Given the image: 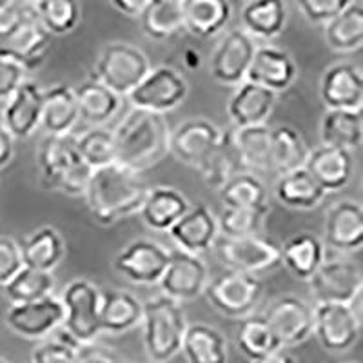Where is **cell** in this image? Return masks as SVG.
<instances>
[{
  "label": "cell",
  "instance_id": "obj_20",
  "mask_svg": "<svg viewBox=\"0 0 363 363\" xmlns=\"http://www.w3.org/2000/svg\"><path fill=\"white\" fill-rule=\"evenodd\" d=\"M320 96L327 109L359 111L363 108L362 69L347 62L327 67L320 82Z\"/></svg>",
  "mask_w": 363,
  "mask_h": 363
},
{
  "label": "cell",
  "instance_id": "obj_55",
  "mask_svg": "<svg viewBox=\"0 0 363 363\" xmlns=\"http://www.w3.org/2000/svg\"><path fill=\"white\" fill-rule=\"evenodd\" d=\"M11 2H13V0H0V9H4L6 6H9Z\"/></svg>",
  "mask_w": 363,
  "mask_h": 363
},
{
  "label": "cell",
  "instance_id": "obj_21",
  "mask_svg": "<svg viewBox=\"0 0 363 363\" xmlns=\"http://www.w3.org/2000/svg\"><path fill=\"white\" fill-rule=\"evenodd\" d=\"M325 245L338 252L358 251L363 245V209L358 202L343 200L327 211L323 223Z\"/></svg>",
  "mask_w": 363,
  "mask_h": 363
},
{
  "label": "cell",
  "instance_id": "obj_30",
  "mask_svg": "<svg viewBox=\"0 0 363 363\" xmlns=\"http://www.w3.org/2000/svg\"><path fill=\"white\" fill-rule=\"evenodd\" d=\"M84 162L77 149V142L71 133L66 135H48L38 147V165L45 187L53 186L55 182L73 167Z\"/></svg>",
  "mask_w": 363,
  "mask_h": 363
},
{
  "label": "cell",
  "instance_id": "obj_50",
  "mask_svg": "<svg viewBox=\"0 0 363 363\" xmlns=\"http://www.w3.org/2000/svg\"><path fill=\"white\" fill-rule=\"evenodd\" d=\"M31 352V359L37 363H73L74 362V345L62 342V340H50V336L44 340H38Z\"/></svg>",
  "mask_w": 363,
  "mask_h": 363
},
{
  "label": "cell",
  "instance_id": "obj_48",
  "mask_svg": "<svg viewBox=\"0 0 363 363\" xmlns=\"http://www.w3.org/2000/svg\"><path fill=\"white\" fill-rule=\"evenodd\" d=\"M351 2L352 0H296L301 15L313 24H325Z\"/></svg>",
  "mask_w": 363,
  "mask_h": 363
},
{
  "label": "cell",
  "instance_id": "obj_47",
  "mask_svg": "<svg viewBox=\"0 0 363 363\" xmlns=\"http://www.w3.org/2000/svg\"><path fill=\"white\" fill-rule=\"evenodd\" d=\"M238 171H242V167H240L238 157H236L235 147H233L229 131H225L222 135V140H220L218 147L213 151V155H211L209 160L200 169V173H202L207 186L218 191Z\"/></svg>",
  "mask_w": 363,
  "mask_h": 363
},
{
  "label": "cell",
  "instance_id": "obj_19",
  "mask_svg": "<svg viewBox=\"0 0 363 363\" xmlns=\"http://www.w3.org/2000/svg\"><path fill=\"white\" fill-rule=\"evenodd\" d=\"M167 233L178 249L202 255L215 245L218 238V223L213 211L206 203H199L194 207L189 206Z\"/></svg>",
  "mask_w": 363,
  "mask_h": 363
},
{
  "label": "cell",
  "instance_id": "obj_49",
  "mask_svg": "<svg viewBox=\"0 0 363 363\" xmlns=\"http://www.w3.org/2000/svg\"><path fill=\"white\" fill-rule=\"evenodd\" d=\"M28 74L29 69L21 60L0 53V102H4L13 91L28 80Z\"/></svg>",
  "mask_w": 363,
  "mask_h": 363
},
{
  "label": "cell",
  "instance_id": "obj_52",
  "mask_svg": "<svg viewBox=\"0 0 363 363\" xmlns=\"http://www.w3.org/2000/svg\"><path fill=\"white\" fill-rule=\"evenodd\" d=\"M74 362L80 363H113L116 362V354L109 351L108 347L96 345L95 340L74 345Z\"/></svg>",
  "mask_w": 363,
  "mask_h": 363
},
{
  "label": "cell",
  "instance_id": "obj_44",
  "mask_svg": "<svg viewBox=\"0 0 363 363\" xmlns=\"http://www.w3.org/2000/svg\"><path fill=\"white\" fill-rule=\"evenodd\" d=\"M220 199L227 207H264L267 203V189L264 182L249 171H238L218 189Z\"/></svg>",
  "mask_w": 363,
  "mask_h": 363
},
{
  "label": "cell",
  "instance_id": "obj_18",
  "mask_svg": "<svg viewBox=\"0 0 363 363\" xmlns=\"http://www.w3.org/2000/svg\"><path fill=\"white\" fill-rule=\"evenodd\" d=\"M42 100H44V89L29 79L24 80L4 100L0 122L13 138L24 140L40 128Z\"/></svg>",
  "mask_w": 363,
  "mask_h": 363
},
{
  "label": "cell",
  "instance_id": "obj_40",
  "mask_svg": "<svg viewBox=\"0 0 363 363\" xmlns=\"http://www.w3.org/2000/svg\"><path fill=\"white\" fill-rule=\"evenodd\" d=\"M138 18L144 33L153 40H167L184 31L180 0H149Z\"/></svg>",
  "mask_w": 363,
  "mask_h": 363
},
{
  "label": "cell",
  "instance_id": "obj_12",
  "mask_svg": "<svg viewBox=\"0 0 363 363\" xmlns=\"http://www.w3.org/2000/svg\"><path fill=\"white\" fill-rule=\"evenodd\" d=\"M223 131L206 118L187 120L169 136V153L194 169H202L218 147Z\"/></svg>",
  "mask_w": 363,
  "mask_h": 363
},
{
  "label": "cell",
  "instance_id": "obj_2",
  "mask_svg": "<svg viewBox=\"0 0 363 363\" xmlns=\"http://www.w3.org/2000/svg\"><path fill=\"white\" fill-rule=\"evenodd\" d=\"M118 164L133 171H145L169 153V124L162 113L131 108L115 131Z\"/></svg>",
  "mask_w": 363,
  "mask_h": 363
},
{
  "label": "cell",
  "instance_id": "obj_36",
  "mask_svg": "<svg viewBox=\"0 0 363 363\" xmlns=\"http://www.w3.org/2000/svg\"><path fill=\"white\" fill-rule=\"evenodd\" d=\"M327 45L338 53H351L363 44V6L356 0L347 6L335 18L323 24Z\"/></svg>",
  "mask_w": 363,
  "mask_h": 363
},
{
  "label": "cell",
  "instance_id": "obj_38",
  "mask_svg": "<svg viewBox=\"0 0 363 363\" xmlns=\"http://www.w3.org/2000/svg\"><path fill=\"white\" fill-rule=\"evenodd\" d=\"M322 144L336 147L352 149L359 147L363 138L362 109H327L320 124Z\"/></svg>",
  "mask_w": 363,
  "mask_h": 363
},
{
  "label": "cell",
  "instance_id": "obj_26",
  "mask_svg": "<svg viewBox=\"0 0 363 363\" xmlns=\"http://www.w3.org/2000/svg\"><path fill=\"white\" fill-rule=\"evenodd\" d=\"M80 111L74 87L67 84H55L44 91L42 100L40 128L45 135H66L79 124Z\"/></svg>",
  "mask_w": 363,
  "mask_h": 363
},
{
  "label": "cell",
  "instance_id": "obj_31",
  "mask_svg": "<svg viewBox=\"0 0 363 363\" xmlns=\"http://www.w3.org/2000/svg\"><path fill=\"white\" fill-rule=\"evenodd\" d=\"M274 194L281 206L289 209L309 211L320 206L329 193L318 184L316 178L306 167H298L289 173L280 174Z\"/></svg>",
  "mask_w": 363,
  "mask_h": 363
},
{
  "label": "cell",
  "instance_id": "obj_25",
  "mask_svg": "<svg viewBox=\"0 0 363 363\" xmlns=\"http://www.w3.org/2000/svg\"><path fill=\"white\" fill-rule=\"evenodd\" d=\"M242 171L271 173V128L265 124L233 128L229 131Z\"/></svg>",
  "mask_w": 363,
  "mask_h": 363
},
{
  "label": "cell",
  "instance_id": "obj_8",
  "mask_svg": "<svg viewBox=\"0 0 363 363\" xmlns=\"http://www.w3.org/2000/svg\"><path fill=\"white\" fill-rule=\"evenodd\" d=\"M313 335L325 351L345 352L356 345L362 330V318L343 301H316L313 307Z\"/></svg>",
  "mask_w": 363,
  "mask_h": 363
},
{
  "label": "cell",
  "instance_id": "obj_1",
  "mask_svg": "<svg viewBox=\"0 0 363 363\" xmlns=\"http://www.w3.org/2000/svg\"><path fill=\"white\" fill-rule=\"evenodd\" d=\"M149 187L133 171L118 162L93 169L87 182L86 206L91 216L102 225H113L122 218L136 215Z\"/></svg>",
  "mask_w": 363,
  "mask_h": 363
},
{
  "label": "cell",
  "instance_id": "obj_10",
  "mask_svg": "<svg viewBox=\"0 0 363 363\" xmlns=\"http://www.w3.org/2000/svg\"><path fill=\"white\" fill-rule=\"evenodd\" d=\"M64 322L62 300L48 294L33 301L11 303L6 313V327L26 340H44Z\"/></svg>",
  "mask_w": 363,
  "mask_h": 363
},
{
  "label": "cell",
  "instance_id": "obj_6",
  "mask_svg": "<svg viewBox=\"0 0 363 363\" xmlns=\"http://www.w3.org/2000/svg\"><path fill=\"white\" fill-rule=\"evenodd\" d=\"M206 296L218 313L229 318H244L255 311L264 294V284L251 272L229 271L207 281Z\"/></svg>",
  "mask_w": 363,
  "mask_h": 363
},
{
  "label": "cell",
  "instance_id": "obj_54",
  "mask_svg": "<svg viewBox=\"0 0 363 363\" xmlns=\"http://www.w3.org/2000/svg\"><path fill=\"white\" fill-rule=\"evenodd\" d=\"M147 2L149 0H109V4H111L116 11L124 13L128 17H138Z\"/></svg>",
  "mask_w": 363,
  "mask_h": 363
},
{
  "label": "cell",
  "instance_id": "obj_51",
  "mask_svg": "<svg viewBox=\"0 0 363 363\" xmlns=\"http://www.w3.org/2000/svg\"><path fill=\"white\" fill-rule=\"evenodd\" d=\"M24 265L18 242L8 236H0V287L11 280Z\"/></svg>",
  "mask_w": 363,
  "mask_h": 363
},
{
  "label": "cell",
  "instance_id": "obj_32",
  "mask_svg": "<svg viewBox=\"0 0 363 363\" xmlns=\"http://www.w3.org/2000/svg\"><path fill=\"white\" fill-rule=\"evenodd\" d=\"M285 0H249L242 9V26L252 38H277L287 26Z\"/></svg>",
  "mask_w": 363,
  "mask_h": 363
},
{
  "label": "cell",
  "instance_id": "obj_29",
  "mask_svg": "<svg viewBox=\"0 0 363 363\" xmlns=\"http://www.w3.org/2000/svg\"><path fill=\"white\" fill-rule=\"evenodd\" d=\"M184 29L199 38L218 35L231 21L229 0H180Z\"/></svg>",
  "mask_w": 363,
  "mask_h": 363
},
{
  "label": "cell",
  "instance_id": "obj_53",
  "mask_svg": "<svg viewBox=\"0 0 363 363\" xmlns=\"http://www.w3.org/2000/svg\"><path fill=\"white\" fill-rule=\"evenodd\" d=\"M13 138L9 135L8 129L2 125L0 122V169H4L6 165L13 160V155H15V145H13Z\"/></svg>",
  "mask_w": 363,
  "mask_h": 363
},
{
  "label": "cell",
  "instance_id": "obj_46",
  "mask_svg": "<svg viewBox=\"0 0 363 363\" xmlns=\"http://www.w3.org/2000/svg\"><path fill=\"white\" fill-rule=\"evenodd\" d=\"M269 215V206L264 207H223L216 218L218 233L223 238L256 235L262 231L265 218Z\"/></svg>",
  "mask_w": 363,
  "mask_h": 363
},
{
  "label": "cell",
  "instance_id": "obj_28",
  "mask_svg": "<svg viewBox=\"0 0 363 363\" xmlns=\"http://www.w3.org/2000/svg\"><path fill=\"white\" fill-rule=\"evenodd\" d=\"M144 303L135 294L122 289L102 293L100 303V329L109 335H124L142 323Z\"/></svg>",
  "mask_w": 363,
  "mask_h": 363
},
{
  "label": "cell",
  "instance_id": "obj_7",
  "mask_svg": "<svg viewBox=\"0 0 363 363\" xmlns=\"http://www.w3.org/2000/svg\"><path fill=\"white\" fill-rule=\"evenodd\" d=\"M187 80L184 74L169 66L151 67L144 79L136 84L135 89L128 95L131 108L145 109L153 113L173 111L187 96Z\"/></svg>",
  "mask_w": 363,
  "mask_h": 363
},
{
  "label": "cell",
  "instance_id": "obj_34",
  "mask_svg": "<svg viewBox=\"0 0 363 363\" xmlns=\"http://www.w3.org/2000/svg\"><path fill=\"white\" fill-rule=\"evenodd\" d=\"M74 95L79 102L80 118L91 125H106L122 106V96L96 79L87 80L77 87Z\"/></svg>",
  "mask_w": 363,
  "mask_h": 363
},
{
  "label": "cell",
  "instance_id": "obj_37",
  "mask_svg": "<svg viewBox=\"0 0 363 363\" xmlns=\"http://www.w3.org/2000/svg\"><path fill=\"white\" fill-rule=\"evenodd\" d=\"M180 351L191 363H223L227 359V340L215 327L193 323L186 327Z\"/></svg>",
  "mask_w": 363,
  "mask_h": 363
},
{
  "label": "cell",
  "instance_id": "obj_5",
  "mask_svg": "<svg viewBox=\"0 0 363 363\" xmlns=\"http://www.w3.org/2000/svg\"><path fill=\"white\" fill-rule=\"evenodd\" d=\"M149 69H151L149 58L138 48L125 42H113L106 45L100 53L93 79L124 99L144 79Z\"/></svg>",
  "mask_w": 363,
  "mask_h": 363
},
{
  "label": "cell",
  "instance_id": "obj_15",
  "mask_svg": "<svg viewBox=\"0 0 363 363\" xmlns=\"http://www.w3.org/2000/svg\"><path fill=\"white\" fill-rule=\"evenodd\" d=\"M50 38L51 33L40 24L33 6L29 4L18 24L9 29L4 37H0V53L17 58L29 71H33L44 60Z\"/></svg>",
  "mask_w": 363,
  "mask_h": 363
},
{
  "label": "cell",
  "instance_id": "obj_33",
  "mask_svg": "<svg viewBox=\"0 0 363 363\" xmlns=\"http://www.w3.org/2000/svg\"><path fill=\"white\" fill-rule=\"evenodd\" d=\"M325 260V245L311 233H298L281 245V264L298 280H309Z\"/></svg>",
  "mask_w": 363,
  "mask_h": 363
},
{
  "label": "cell",
  "instance_id": "obj_41",
  "mask_svg": "<svg viewBox=\"0 0 363 363\" xmlns=\"http://www.w3.org/2000/svg\"><path fill=\"white\" fill-rule=\"evenodd\" d=\"M240 320H242L238 327L240 351L252 362H269V358L281 345L269 327L267 320L264 316H251V314Z\"/></svg>",
  "mask_w": 363,
  "mask_h": 363
},
{
  "label": "cell",
  "instance_id": "obj_14",
  "mask_svg": "<svg viewBox=\"0 0 363 363\" xmlns=\"http://www.w3.org/2000/svg\"><path fill=\"white\" fill-rule=\"evenodd\" d=\"M209 271L200 255L184 249L171 251V260L160 278V287L165 296L177 301H189L206 291Z\"/></svg>",
  "mask_w": 363,
  "mask_h": 363
},
{
  "label": "cell",
  "instance_id": "obj_9",
  "mask_svg": "<svg viewBox=\"0 0 363 363\" xmlns=\"http://www.w3.org/2000/svg\"><path fill=\"white\" fill-rule=\"evenodd\" d=\"M220 260L233 271L260 274L281 265V245L260 233L238 238H223L218 247Z\"/></svg>",
  "mask_w": 363,
  "mask_h": 363
},
{
  "label": "cell",
  "instance_id": "obj_23",
  "mask_svg": "<svg viewBox=\"0 0 363 363\" xmlns=\"http://www.w3.org/2000/svg\"><path fill=\"white\" fill-rule=\"evenodd\" d=\"M327 193L343 189L351 182L354 171L352 151L336 145L322 144L307 155L303 165Z\"/></svg>",
  "mask_w": 363,
  "mask_h": 363
},
{
  "label": "cell",
  "instance_id": "obj_56",
  "mask_svg": "<svg viewBox=\"0 0 363 363\" xmlns=\"http://www.w3.org/2000/svg\"><path fill=\"white\" fill-rule=\"evenodd\" d=\"M24 2H29V4H31V2H35V0H24Z\"/></svg>",
  "mask_w": 363,
  "mask_h": 363
},
{
  "label": "cell",
  "instance_id": "obj_16",
  "mask_svg": "<svg viewBox=\"0 0 363 363\" xmlns=\"http://www.w3.org/2000/svg\"><path fill=\"white\" fill-rule=\"evenodd\" d=\"M264 318L281 347H296L313 335V307L298 296H281L265 311Z\"/></svg>",
  "mask_w": 363,
  "mask_h": 363
},
{
  "label": "cell",
  "instance_id": "obj_22",
  "mask_svg": "<svg viewBox=\"0 0 363 363\" xmlns=\"http://www.w3.org/2000/svg\"><path fill=\"white\" fill-rule=\"evenodd\" d=\"M296 77L298 66L287 51L272 45H260V48L256 45L245 79L260 84L274 93H280L289 89Z\"/></svg>",
  "mask_w": 363,
  "mask_h": 363
},
{
  "label": "cell",
  "instance_id": "obj_17",
  "mask_svg": "<svg viewBox=\"0 0 363 363\" xmlns=\"http://www.w3.org/2000/svg\"><path fill=\"white\" fill-rule=\"evenodd\" d=\"M316 301H351L363 289L362 269L347 260H323L309 278Z\"/></svg>",
  "mask_w": 363,
  "mask_h": 363
},
{
  "label": "cell",
  "instance_id": "obj_35",
  "mask_svg": "<svg viewBox=\"0 0 363 363\" xmlns=\"http://www.w3.org/2000/svg\"><path fill=\"white\" fill-rule=\"evenodd\" d=\"M22 262L28 267L40 271H55L66 256V244L62 235L55 227H40L35 233L22 240L21 244Z\"/></svg>",
  "mask_w": 363,
  "mask_h": 363
},
{
  "label": "cell",
  "instance_id": "obj_43",
  "mask_svg": "<svg viewBox=\"0 0 363 363\" xmlns=\"http://www.w3.org/2000/svg\"><path fill=\"white\" fill-rule=\"evenodd\" d=\"M33 11L51 35L71 33L82 18L79 0H35Z\"/></svg>",
  "mask_w": 363,
  "mask_h": 363
},
{
  "label": "cell",
  "instance_id": "obj_11",
  "mask_svg": "<svg viewBox=\"0 0 363 363\" xmlns=\"http://www.w3.org/2000/svg\"><path fill=\"white\" fill-rule=\"evenodd\" d=\"M256 44L245 29L227 31L211 55V77L223 86H238L247 77Z\"/></svg>",
  "mask_w": 363,
  "mask_h": 363
},
{
  "label": "cell",
  "instance_id": "obj_42",
  "mask_svg": "<svg viewBox=\"0 0 363 363\" xmlns=\"http://www.w3.org/2000/svg\"><path fill=\"white\" fill-rule=\"evenodd\" d=\"M2 287H4V294L9 303L33 301L53 294L55 277L51 271H40V269L22 265L17 274L6 281Z\"/></svg>",
  "mask_w": 363,
  "mask_h": 363
},
{
  "label": "cell",
  "instance_id": "obj_13",
  "mask_svg": "<svg viewBox=\"0 0 363 363\" xmlns=\"http://www.w3.org/2000/svg\"><path fill=\"white\" fill-rule=\"evenodd\" d=\"M171 260V251L153 240H135L116 255L115 269L138 285L158 284Z\"/></svg>",
  "mask_w": 363,
  "mask_h": 363
},
{
  "label": "cell",
  "instance_id": "obj_27",
  "mask_svg": "<svg viewBox=\"0 0 363 363\" xmlns=\"http://www.w3.org/2000/svg\"><path fill=\"white\" fill-rule=\"evenodd\" d=\"M189 209V200L174 187L158 186L147 189L138 215L153 231H169V227Z\"/></svg>",
  "mask_w": 363,
  "mask_h": 363
},
{
  "label": "cell",
  "instance_id": "obj_45",
  "mask_svg": "<svg viewBox=\"0 0 363 363\" xmlns=\"http://www.w3.org/2000/svg\"><path fill=\"white\" fill-rule=\"evenodd\" d=\"M79 155L91 169H99L116 160L115 133L104 125H93L74 138Z\"/></svg>",
  "mask_w": 363,
  "mask_h": 363
},
{
  "label": "cell",
  "instance_id": "obj_4",
  "mask_svg": "<svg viewBox=\"0 0 363 363\" xmlns=\"http://www.w3.org/2000/svg\"><path fill=\"white\" fill-rule=\"evenodd\" d=\"M60 300L64 306L62 327L74 345L96 340V336L102 333L100 329L102 291L93 281L79 278L67 285Z\"/></svg>",
  "mask_w": 363,
  "mask_h": 363
},
{
  "label": "cell",
  "instance_id": "obj_39",
  "mask_svg": "<svg viewBox=\"0 0 363 363\" xmlns=\"http://www.w3.org/2000/svg\"><path fill=\"white\" fill-rule=\"evenodd\" d=\"M309 155L303 136L291 125L271 129V173L284 174L303 167Z\"/></svg>",
  "mask_w": 363,
  "mask_h": 363
},
{
  "label": "cell",
  "instance_id": "obj_3",
  "mask_svg": "<svg viewBox=\"0 0 363 363\" xmlns=\"http://www.w3.org/2000/svg\"><path fill=\"white\" fill-rule=\"evenodd\" d=\"M145 352L155 362H167L180 352L186 333V314L180 301L173 298L155 296L144 303L142 314Z\"/></svg>",
  "mask_w": 363,
  "mask_h": 363
},
{
  "label": "cell",
  "instance_id": "obj_24",
  "mask_svg": "<svg viewBox=\"0 0 363 363\" xmlns=\"http://www.w3.org/2000/svg\"><path fill=\"white\" fill-rule=\"evenodd\" d=\"M277 95L278 93L274 91L247 79L240 82L238 89L227 104V115L231 118L233 125L245 128V125L265 124L277 106Z\"/></svg>",
  "mask_w": 363,
  "mask_h": 363
}]
</instances>
